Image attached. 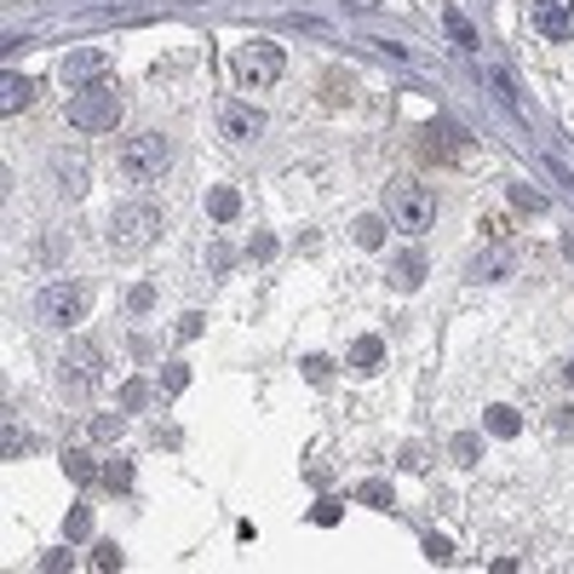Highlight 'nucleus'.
<instances>
[{"label":"nucleus","mask_w":574,"mask_h":574,"mask_svg":"<svg viewBox=\"0 0 574 574\" xmlns=\"http://www.w3.org/2000/svg\"><path fill=\"white\" fill-rule=\"evenodd\" d=\"M155 235H161V213L150 208V201H127V208L110 213V253H121V259L144 253Z\"/></svg>","instance_id":"obj_1"},{"label":"nucleus","mask_w":574,"mask_h":574,"mask_svg":"<svg viewBox=\"0 0 574 574\" xmlns=\"http://www.w3.org/2000/svg\"><path fill=\"white\" fill-rule=\"evenodd\" d=\"M121 110L127 104H121V92L110 81H92V87L70 92V127H81V132H115Z\"/></svg>","instance_id":"obj_2"},{"label":"nucleus","mask_w":574,"mask_h":574,"mask_svg":"<svg viewBox=\"0 0 574 574\" xmlns=\"http://www.w3.org/2000/svg\"><path fill=\"white\" fill-rule=\"evenodd\" d=\"M167 161H173V144H167L161 132H139V139L121 144V173L132 184H155L167 173Z\"/></svg>","instance_id":"obj_3"},{"label":"nucleus","mask_w":574,"mask_h":574,"mask_svg":"<svg viewBox=\"0 0 574 574\" xmlns=\"http://www.w3.org/2000/svg\"><path fill=\"white\" fill-rule=\"evenodd\" d=\"M385 213H391V224L396 230H409V235H420V230H431V219H436V195L425 190V184H391L385 190Z\"/></svg>","instance_id":"obj_4"},{"label":"nucleus","mask_w":574,"mask_h":574,"mask_svg":"<svg viewBox=\"0 0 574 574\" xmlns=\"http://www.w3.org/2000/svg\"><path fill=\"white\" fill-rule=\"evenodd\" d=\"M36 316L47 328H75L87 316V288L81 282H52L41 299H36Z\"/></svg>","instance_id":"obj_5"},{"label":"nucleus","mask_w":574,"mask_h":574,"mask_svg":"<svg viewBox=\"0 0 574 574\" xmlns=\"http://www.w3.org/2000/svg\"><path fill=\"white\" fill-rule=\"evenodd\" d=\"M276 75H282V47H270V41H248L242 52H235V81H242L248 92H264Z\"/></svg>","instance_id":"obj_6"},{"label":"nucleus","mask_w":574,"mask_h":574,"mask_svg":"<svg viewBox=\"0 0 574 574\" xmlns=\"http://www.w3.org/2000/svg\"><path fill=\"white\" fill-rule=\"evenodd\" d=\"M63 391H92L98 380H104V351H98V345H70V351H63Z\"/></svg>","instance_id":"obj_7"},{"label":"nucleus","mask_w":574,"mask_h":574,"mask_svg":"<svg viewBox=\"0 0 574 574\" xmlns=\"http://www.w3.org/2000/svg\"><path fill=\"white\" fill-rule=\"evenodd\" d=\"M534 29L546 41H568L574 36V0H534Z\"/></svg>","instance_id":"obj_8"},{"label":"nucleus","mask_w":574,"mask_h":574,"mask_svg":"<svg viewBox=\"0 0 574 574\" xmlns=\"http://www.w3.org/2000/svg\"><path fill=\"white\" fill-rule=\"evenodd\" d=\"M104 70H110V52H104V47H81V52L63 58V81H70V92H75V87H92Z\"/></svg>","instance_id":"obj_9"},{"label":"nucleus","mask_w":574,"mask_h":574,"mask_svg":"<svg viewBox=\"0 0 574 574\" xmlns=\"http://www.w3.org/2000/svg\"><path fill=\"white\" fill-rule=\"evenodd\" d=\"M224 139H235V144H248V139H259L264 132V115L259 110H248V104H224Z\"/></svg>","instance_id":"obj_10"},{"label":"nucleus","mask_w":574,"mask_h":574,"mask_svg":"<svg viewBox=\"0 0 574 574\" xmlns=\"http://www.w3.org/2000/svg\"><path fill=\"white\" fill-rule=\"evenodd\" d=\"M0 92H7V98H0V110H7V115L36 104V81H23V75H7V81H0Z\"/></svg>","instance_id":"obj_11"},{"label":"nucleus","mask_w":574,"mask_h":574,"mask_svg":"<svg viewBox=\"0 0 574 574\" xmlns=\"http://www.w3.org/2000/svg\"><path fill=\"white\" fill-rule=\"evenodd\" d=\"M391 282H396L402 293H414V288L425 282V259H420V253H402V259L391 264Z\"/></svg>","instance_id":"obj_12"},{"label":"nucleus","mask_w":574,"mask_h":574,"mask_svg":"<svg viewBox=\"0 0 574 574\" xmlns=\"http://www.w3.org/2000/svg\"><path fill=\"white\" fill-rule=\"evenodd\" d=\"M380 362H385V340H374V333L351 345V367H356V374H374Z\"/></svg>","instance_id":"obj_13"},{"label":"nucleus","mask_w":574,"mask_h":574,"mask_svg":"<svg viewBox=\"0 0 574 574\" xmlns=\"http://www.w3.org/2000/svg\"><path fill=\"white\" fill-rule=\"evenodd\" d=\"M58 190H63V195H81V190H87V161H81V155H75V161L58 155Z\"/></svg>","instance_id":"obj_14"},{"label":"nucleus","mask_w":574,"mask_h":574,"mask_svg":"<svg viewBox=\"0 0 574 574\" xmlns=\"http://www.w3.org/2000/svg\"><path fill=\"white\" fill-rule=\"evenodd\" d=\"M489 431H494V436H517V431H523L517 409H489Z\"/></svg>","instance_id":"obj_15"},{"label":"nucleus","mask_w":574,"mask_h":574,"mask_svg":"<svg viewBox=\"0 0 574 574\" xmlns=\"http://www.w3.org/2000/svg\"><path fill=\"white\" fill-rule=\"evenodd\" d=\"M235 208H242L235 190H213V195H208V213H213V219H235Z\"/></svg>","instance_id":"obj_16"},{"label":"nucleus","mask_w":574,"mask_h":574,"mask_svg":"<svg viewBox=\"0 0 574 574\" xmlns=\"http://www.w3.org/2000/svg\"><path fill=\"white\" fill-rule=\"evenodd\" d=\"M29 443H36V436H29V431H18V420H7V460H18Z\"/></svg>","instance_id":"obj_17"},{"label":"nucleus","mask_w":574,"mask_h":574,"mask_svg":"<svg viewBox=\"0 0 574 574\" xmlns=\"http://www.w3.org/2000/svg\"><path fill=\"white\" fill-rule=\"evenodd\" d=\"M356 242H362V248H380V242H385V224H380V219H362V224H356Z\"/></svg>","instance_id":"obj_18"},{"label":"nucleus","mask_w":574,"mask_h":574,"mask_svg":"<svg viewBox=\"0 0 574 574\" xmlns=\"http://www.w3.org/2000/svg\"><path fill=\"white\" fill-rule=\"evenodd\" d=\"M477 449H483V443H477L471 431H465V436H454V460H460V465H477Z\"/></svg>","instance_id":"obj_19"},{"label":"nucleus","mask_w":574,"mask_h":574,"mask_svg":"<svg viewBox=\"0 0 574 574\" xmlns=\"http://www.w3.org/2000/svg\"><path fill=\"white\" fill-rule=\"evenodd\" d=\"M92 436H98V443H110V436H121V414H104V420H92Z\"/></svg>","instance_id":"obj_20"},{"label":"nucleus","mask_w":574,"mask_h":574,"mask_svg":"<svg viewBox=\"0 0 574 574\" xmlns=\"http://www.w3.org/2000/svg\"><path fill=\"white\" fill-rule=\"evenodd\" d=\"M63 465H70V477H75V483H92V477H98V471H92V460H87V454H70V460H63Z\"/></svg>","instance_id":"obj_21"},{"label":"nucleus","mask_w":574,"mask_h":574,"mask_svg":"<svg viewBox=\"0 0 574 574\" xmlns=\"http://www.w3.org/2000/svg\"><path fill=\"white\" fill-rule=\"evenodd\" d=\"M362 500H367V505H391V483H380V477L362 483Z\"/></svg>","instance_id":"obj_22"},{"label":"nucleus","mask_w":574,"mask_h":574,"mask_svg":"<svg viewBox=\"0 0 574 574\" xmlns=\"http://www.w3.org/2000/svg\"><path fill=\"white\" fill-rule=\"evenodd\" d=\"M328 374H333V362H328V356H311V362H305V380H311V385H322Z\"/></svg>","instance_id":"obj_23"},{"label":"nucleus","mask_w":574,"mask_h":574,"mask_svg":"<svg viewBox=\"0 0 574 574\" xmlns=\"http://www.w3.org/2000/svg\"><path fill=\"white\" fill-rule=\"evenodd\" d=\"M70 534H75V540H87V534H92V512H87V505L70 517Z\"/></svg>","instance_id":"obj_24"},{"label":"nucleus","mask_w":574,"mask_h":574,"mask_svg":"<svg viewBox=\"0 0 574 574\" xmlns=\"http://www.w3.org/2000/svg\"><path fill=\"white\" fill-rule=\"evenodd\" d=\"M92 568H121V552H115V546H98V557H92Z\"/></svg>","instance_id":"obj_25"},{"label":"nucleus","mask_w":574,"mask_h":574,"mask_svg":"<svg viewBox=\"0 0 574 574\" xmlns=\"http://www.w3.org/2000/svg\"><path fill=\"white\" fill-rule=\"evenodd\" d=\"M184 385H190V374H184V367L173 362V367H167V391H184Z\"/></svg>","instance_id":"obj_26"},{"label":"nucleus","mask_w":574,"mask_h":574,"mask_svg":"<svg viewBox=\"0 0 574 574\" xmlns=\"http://www.w3.org/2000/svg\"><path fill=\"white\" fill-rule=\"evenodd\" d=\"M563 380H568V385H574V362H568V367H563Z\"/></svg>","instance_id":"obj_27"}]
</instances>
